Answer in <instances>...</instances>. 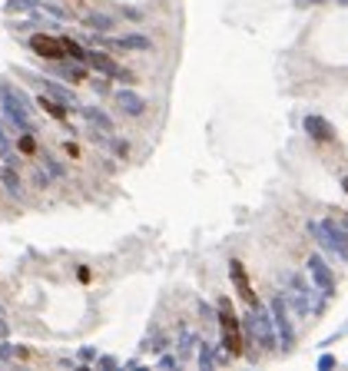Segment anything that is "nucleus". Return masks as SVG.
Segmentation results:
<instances>
[{"label": "nucleus", "mask_w": 348, "mask_h": 371, "mask_svg": "<svg viewBox=\"0 0 348 371\" xmlns=\"http://www.w3.org/2000/svg\"><path fill=\"white\" fill-rule=\"evenodd\" d=\"M219 325H222V341H226V352L232 358H239L242 355V332H239V318L232 312L229 298H222L219 302Z\"/></svg>", "instance_id": "obj_1"}, {"label": "nucleus", "mask_w": 348, "mask_h": 371, "mask_svg": "<svg viewBox=\"0 0 348 371\" xmlns=\"http://www.w3.org/2000/svg\"><path fill=\"white\" fill-rule=\"evenodd\" d=\"M345 189H348V179H345Z\"/></svg>", "instance_id": "obj_9"}, {"label": "nucleus", "mask_w": 348, "mask_h": 371, "mask_svg": "<svg viewBox=\"0 0 348 371\" xmlns=\"http://www.w3.org/2000/svg\"><path fill=\"white\" fill-rule=\"evenodd\" d=\"M83 60H90V67H97V70H103V74H110V76H123V70L116 67L110 56H103V54H83Z\"/></svg>", "instance_id": "obj_4"}, {"label": "nucleus", "mask_w": 348, "mask_h": 371, "mask_svg": "<svg viewBox=\"0 0 348 371\" xmlns=\"http://www.w3.org/2000/svg\"><path fill=\"white\" fill-rule=\"evenodd\" d=\"M30 47H34V54L47 56V60H63V56H67V43H63V37L37 34V37H30Z\"/></svg>", "instance_id": "obj_2"}, {"label": "nucleus", "mask_w": 348, "mask_h": 371, "mask_svg": "<svg viewBox=\"0 0 348 371\" xmlns=\"http://www.w3.org/2000/svg\"><path fill=\"white\" fill-rule=\"evenodd\" d=\"M309 130H318V133H315V136H318V139H332L329 126H325V123H318V120H309Z\"/></svg>", "instance_id": "obj_6"}, {"label": "nucleus", "mask_w": 348, "mask_h": 371, "mask_svg": "<svg viewBox=\"0 0 348 371\" xmlns=\"http://www.w3.org/2000/svg\"><path fill=\"white\" fill-rule=\"evenodd\" d=\"M40 106H43L47 113H50V116H57V120H67V110H63L60 103H54V100H47V96L40 100Z\"/></svg>", "instance_id": "obj_5"}, {"label": "nucleus", "mask_w": 348, "mask_h": 371, "mask_svg": "<svg viewBox=\"0 0 348 371\" xmlns=\"http://www.w3.org/2000/svg\"><path fill=\"white\" fill-rule=\"evenodd\" d=\"M63 43H67V56H83V47H80L77 40H70V37H63Z\"/></svg>", "instance_id": "obj_7"}, {"label": "nucleus", "mask_w": 348, "mask_h": 371, "mask_svg": "<svg viewBox=\"0 0 348 371\" xmlns=\"http://www.w3.org/2000/svg\"><path fill=\"white\" fill-rule=\"evenodd\" d=\"M20 149H23V153H34V139H30V136H23V139H20Z\"/></svg>", "instance_id": "obj_8"}, {"label": "nucleus", "mask_w": 348, "mask_h": 371, "mask_svg": "<svg viewBox=\"0 0 348 371\" xmlns=\"http://www.w3.org/2000/svg\"><path fill=\"white\" fill-rule=\"evenodd\" d=\"M229 276H232V285H235V292H239V298L246 302V305H255L259 298H255V292H252V282L249 276H246V265L239 259L229 262Z\"/></svg>", "instance_id": "obj_3"}]
</instances>
